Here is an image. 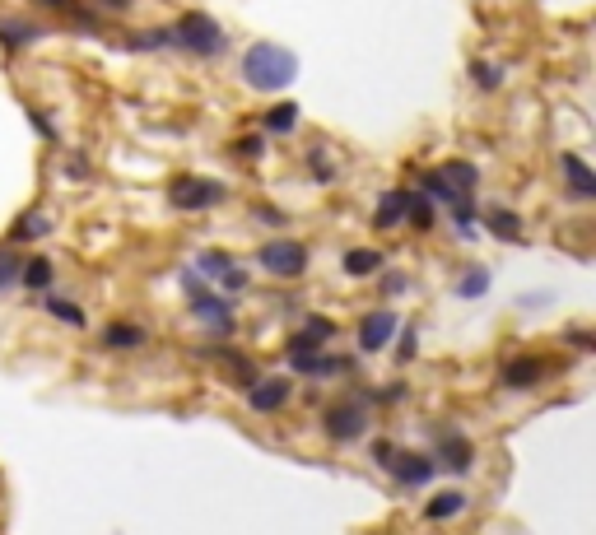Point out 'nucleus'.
Segmentation results:
<instances>
[{"label": "nucleus", "mask_w": 596, "mask_h": 535, "mask_svg": "<svg viewBox=\"0 0 596 535\" xmlns=\"http://www.w3.org/2000/svg\"><path fill=\"white\" fill-rule=\"evenodd\" d=\"M243 80L257 89V94H280L298 80V56L280 42H252L243 56Z\"/></svg>", "instance_id": "nucleus-1"}, {"label": "nucleus", "mask_w": 596, "mask_h": 535, "mask_svg": "<svg viewBox=\"0 0 596 535\" xmlns=\"http://www.w3.org/2000/svg\"><path fill=\"white\" fill-rule=\"evenodd\" d=\"M168 33H173L177 47H187V52H196V56H219L224 47H229L224 28H219L210 14H182Z\"/></svg>", "instance_id": "nucleus-2"}, {"label": "nucleus", "mask_w": 596, "mask_h": 535, "mask_svg": "<svg viewBox=\"0 0 596 535\" xmlns=\"http://www.w3.org/2000/svg\"><path fill=\"white\" fill-rule=\"evenodd\" d=\"M224 196H229V187H224V182H210V177H177L173 187H168V205H173V210H187V214L215 210Z\"/></svg>", "instance_id": "nucleus-3"}, {"label": "nucleus", "mask_w": 596, "mask_h": 535, "mask_svg": "<svg viewBox=\"0 0 596 535\" xmlns=\"http://www.w3.org/2000/svg\"><path fill=\"white\" fill-rule=\"evenodd\" d=\"M303 266H308V247L303 242H289V238H275L261 247V270H271V275H280V280H294V275H303Z\"/></svg>", "instance_id": "nucleus-4"}, {"label": "nucleus", "mask_w": 596, "mask_h": 535, "mask_svg": "<svg viewBox=\"0 0 596 535\" xmlns=\"http://www.w3.org/2000/svg\"><path fill=\"white\" fill-rule=\"evenodd\" d=\"M368 433V405L364 401H336L326 410V438L354 442Z\"/></svg>", "instance_id": "nucleus-5"}, {"label": "nucleus", "mask_w": 596, "mask_h": 535, "mask_svg": "<svg viewBox=\"0 0 596 535\" xmlns=\"http://www.w3.org/2000/svg\"><path fill=\"white\" fill-rule=\"evenodd\" d=\"M387 470H392L396 484H410V489H420V484H429L438 475L434 461L424 452H392V461H387Z\"/></svg>", "instance_id": "nucleus-6"}, {"label": "nucleus", "mask_w": 596, "mask_h": 535, "mask_svg": "<svg viewBox=\"0 0 596 535\" xmlns=\"http://www.w3.org/2000/svg\"><path fill=\"white\" fill-rule=\"evenodd\" d=\"M438 461H443L452 475H471L475 466V447L466 433H457V428H447L443 438H438Z\"/></svg>", "instance_id": "nucleus-7"}, {"label": "nucleus", "mask_w": 596, "mask_h": 535, "mask_svg": "<svg viewBox=\"0 0 596 535\" xmlns=\"http://www.w3.org/2000/svg\"><path fill=\"white\" fill-rule=\"evenodd\" d=\"M289 396H294V382H289V377H261V382H252V391H247V405H252L257 415H271Z\"/></svg>", "instance_id": "nucleus-8"}, {"label": "nucleus", "mask_w": 596, "mask_h": 535, "mask_svg": "<svg viewBox=\"0 0 596 535\" xmlns=\"http://www.w3.org/2000/svg\"><path fill=\"white\" fill-rule=\"evenodd\" d=\"M545 373H550V363H541V354H522V359L503 363V387H536V382H545Z\"/></svg>", "instance_id": "nucleus-9"}, {"label": "nucleus", "mask_w": 596, "mask_h": 535, "mask_svg": "<svg viewBox=\"0 0 596 535\" xmlns=\"http://www.w3.org/2000/svg\"><path fill=\"white\" fill-rule=\"evenodd\" d=\"M392 335H396V317H392V312H368V317L359 321V349H364V354H378Z\"/></svg>", "instance_id": "nucleus-10"}, {"label": "nucleus", "mask_w": 596, "mask_h": 535, "mask_svg": "<svg viewBox=\"0 0 596 535\" xmlns=\"http://www.w3.org/2000/svg\"><path fill=\"white\" fill-rule=\"evenodd\" d=\"M331 335H336V326H331L326 317H308V321H303V331L289 340V359H294V354H317Z\"/></svg>", "instance_id": "nucleus-11"}, {"label": "nucleus", "mask_w": 596, "mask_h": 535, "mask_svg": "<svg viewBox=\"0 0 596 535\" xmlns=\"http://www.w3.org/2000/svg\"><path fill=\"white\" fill-rule=\"evenodd\" d=\"M303 377H336V373H350L354 363L350 359H340V354H294L289 359Z\"/></svg>", "instance_id": "nucleus-12"}, {"label": "nucleus", "mask_w": 596, "mask_h": 535, "mask_svg": "<svg viewBox=\"0 0 596 535\" xmlns=\"http://www.w3.org/2000/svg\"><path fill=\"white\" fill-rule=\"evenodd\" d=\"M191 312H196L201 321H210V331H224V335L233 331V308L224 303V298H215V294H196V298H191Z\"/></svg>", "instance_id": "nucleus-13"}, {"label": "nucleus", "mask_w": 596, "mask_h": 535, "mask_svg": "<svg viewBox=\"0 0 596 535\" xmlns=\"http://www.w3.org/2000/svg\"><path fill=\"white\" fill-rule=\"evenodd\" d=\"M480 219H485V228L494 233V238H503V242L522 238V219H517L513 210H503V205H489V210H480Z\"/></svg>", "instance_id": "nucleus-14"}, {"label": "nucleus", "mask_w": 596, "mask_h": 535, "mask_svg": "<svg viewBox=\"0 0 596 535\" xmlns=\"http://www.w3.org/2000/svg\"><path fill=\"white\" fill-rule=\"evenodd\" d=\"M559 168H564V177H569V187L583 196V201H592L596 196V177H592V168H587L578 154H559Z\"/></svg>", "instance_id": "nucleus-15"}, {"label": "nucleus", "mask_w": 596, "mask_h": 535, "mask_svg": "<svg viewBox=\"0 0 596 535\" xmlns=\"http://www.w3.org/2000/svg\"><path fill=\"white\" fill-rule=\"evenodd\" d=\"M438 177H443L452 191H461V196H471L475 191V182H480V173H475V163H466V159H457V163H447V168H434Z\"/></svg>", "instance_id": "nucleus-16"}, {"label": "nucleus", "mask_w": 596, "mask_h": 535, "mask_svg": "<svg viewBox=\"0 0 596 535\" xmlns=\"http://www.w3.org/2000/svg\"><path fill=\"white\" fill-rule=\"evenodd\" d=\"M406 201H410V191H387L382 205H378V214H373V224H378V228L406 224Z\"/></svg>", "instance_id": "nucleus-17"}, {"label": "nucleus", "mask_w": 596, "mask_h": 535, "mask_svg": "<svg viewBox=\"0 0 596 535\" xmlns=\"http://www.w3.org/2000/svg\"><path fill=\"white\" fill-rule=\"evenodd\" d=\"M103 345H108V349H136V345H145V326H131V321H112L108 331H103Z\"/></svg>", "instance_id": "nucleus-18"}, {"label": "nucleus", "mask_w": 596, "mask_h": 535, "mask_svg": "<svg viewBox=\"0 0 596 535\" xmlns=\"http://www.w3.org/2000/svg\"><path fill=\"white\" fill-rule=\"evenodd\" d=\"M466 508V494H457V489H447V494H438L429 508H424V517L429 522H447V517H457V512Z\"/></svg>", "instance_id": "nucleus-19"}, {"label": "nucleus", "mask_w": 596, "mask_h": 535, "mask_svg": "<svg viewBox=\"0 0 596 535\" xmlns=\"http://www.w3.org/2000/svg\"><path fill=\"white\" fill-rule=\"evenodd\" d=\"M215 359H219V368H229L233 382H252V377H257V368H252L247 354H238V349H219Z\"/></svg>", "instance_id": "nucleus-20"}, {"label": "nucleus", "mask_w": 596, "mask_h": 535, "mask_svg": "<svg viewBox=\"0 0 596 535\" xmlns=\"http://www.w3.org/2000/svg\"><path fill=\"white\" fill-rule=\"evenodd\" d=\"M378 266H382V256L373 252V247H354V252H345V275H373Z\"/></svg>", "instance_id": "nucleus-21"}, {"label": "nucleus", "mask_w": 596, "mask_h": 535, "mask_svg": "<svg viewBox=\"0 0 596 535\" xmlns=\"http://www.w3.org/2000/svg\"><path fill=\"white\" fill-rule=\"evenodd\" d=\"M298 126V103H280L266 112V131L271 135H289Z\"/></svg>", "instance_id": "nucleus-22"}, {"label": "nucleus", "mask_w": 596, "mask_h": 535, "mask_svg": "<svg viewBox=\"0 0 596 535\" xmlns=\"http://www.w3.org/2000/svg\"><path fill=\"white\" fill-rule=\"evenodd\" d=\"M19 275H24V284L38 294V289H47V284H52V261H47V256H33V261H28Z\"/></svg>", "instance_id": "nucleus-23"}, {"label": "nucleus", "mask_w": 596, "mask_h": 535, "mask_svg": "<svg viewBox=\"0 0 596 535\" xmlns=\"http://www.w3.org/2000/svg\"><path fill=\"white\" fill-rule=\"evenodd\" d=\"M406 224L434 228V205H429V196H415V191H410V201H406Z\"/></svg>", "instance_id": "nucleus-24"}, {"label": "nucleus", "mask_w": 596, "mask_h": 535, "mask_svg": "<svg viewBox=\"0 0 596 535\" xmlns=\"http://www.w3.org/2000/svg\"><path fill=\"white\" fill-rule=\"evenodd\" d=\"M0 38L10 42V47H24V42L38 38V28L24 24V19H0Z\"/></svg>", "instance_id": "nucleus-25"}, {"label": "nucleus", "mask_w": 596, "mask_h": 535, "mask_svg": "<svg viewBox=\"0 0 596 535\" xmlns=\"http://www.w3.org/2000/svg\"><path fill=\"white\" fill-rule=\"evenodd\" d=\"M19 270H24L19 252H14V247H0V289H10V284L19 280Z\"/></svg>", "instance_id": "nucleus-26"}, {"label": "nucleus", "mask_w": 596, "mask_h": 535, "mask_svg": "<svg viewBox=\"0 0 596 535\" xmlns=\"http://www.w3.org/2000/svg\"><path fill=\"white\" fill-rule=\"evenodd\" d=\"M457 294H461V298H480V294H489V270H471V275L461 280Z\"/></svg>", "instance_id": "nucleus-27"}, {"label": "nucleus", "mask_w": 596, "mask_h": 535, "mask_svg": "<svg viewBox=\"0 0 596 535\" xmlns=\"http://www.w3.org/2000/svg\"><path fill=\"white\" fill-rule=\"evenodd\" d=\"M47 308H52V317L66 321V326H84V312L75 308V303H66V298H47Z\"/></svg>", "instance_id": "nucleus-28"}, {"label": "nucleus", "mask_w": 596, "mask_h": 535, "mask_svg": "<svg viewBox=\"0 0 596 535\" xmlns=\"http://www.w3.org/2000/svg\"><path fill=\"white\" fill-rule=\"evenodd\" d=\"M47 233V219L42 214H24L19 224H14V238H42Z\"/></svg>", "instance_id": "nucleus-29"}, {"label": "nucleus", "mask_w": 596, "mask_h": 535, "mask_svg": "<svg viewBox=\"0 0 596 535\" xmlns=\"http://www.w3.org/2000/svg\"><path fill=\"white\" fill-rule=\"evenodd\" d=\"M201 270H210V275H224V270H233V256L229 252H205L201 256Z\"/></svg>", "instance_id": "nucleus-30"}, {"label": "nucleus", "mask_w": 596, "mask_h": 535, "mask_svg": "<svg viewBox=\"0 0 596 535\" xmlns=\"http://www.w3.org/2000/svg\"><path fill=\"white\" fill-rule=\"evenodd\" d=\"M219 284H224L229 294H238V289H247V275H243L238 266H233V270H224V275H219Z\"/></svg>", "instance_id": "nucleus-31"}, {"label": "nucleus", "mask_w": 596, "mask_h": 535, "mask_svg": "<svg viewBox=\"0 0 596 535\" xmlns=\"http://www.w3.org/2000/svg\"><path fill=\"white\" fill-rule=\"evenodd\" d=\"M471 75H475V84H485V89H494V84H499V70H489V66H475Z\"/></svg>", "instance_id": "nucleus-32"}, {"label": "nucleus", "mask_w": 596, "mask_h": 535, "mask_svg": "<svg viewBox=\"0 0 596 535\" xmlns=\"http://www.w3.org/2000/svg\"><path fill=\"white\" fill-rule=\"evenodd\" d=\"M257 219H266V224H285V214L275 210V205H257Z\"/></svg>", "instance_id": "nucleus-33"}, {"label": "nucleus", "mask_w": 596, "mask_h": 535, "mask_svg": "<svg viewBox=\"0 0 596 535\" xmlns=\"http://www.w3.org/2000/svg\"><path fill=\"white\" fill-rule=\"evenodd\" d=\"M373 456H378L382 466H387V461H392V442H373Z\"/></svg>", "instance_id": "nucleus-34"}, {"label": "nucleus", "mask_w": 596, "mask_h": 535, "mask_svg": "<svg viewBox=\"0 0 596 535\" xmlns=\"http://www.w3.org/2000/svg\"><path fill=\"white\" fill-rule=\"evenodd\" d=\"M33 5H42V10H70L75 0H33Z\"/></svg>", "instance_id": "nucleus-35"}, {"label": "nucleus", "mask_w": 596, "mask_h": 535, "mask_svg": "<svg viewBox=\"0 0 596 535\" xmlns=\"http://www.w3.org/2000/svg\"><path fill=\"white\" fill-rule=\"evenodd\" d=\"M382 289H387V294H401V289H406V280H401V275H387V284H382Z\"/></svg>", "instance_id": "nucleus-36"}, {"label": "nucleus", "mask_w": 596, "mask_h": 535, "mask_svg": "<svg viewBox=\"0 0 596 535\" xmlns=\"http://www.w3.org/2000/svg\"><path fill=\"white\" fill-rule=\"evenodd\" d=\"M108 5H117V10H122V5H131V0H108Z\"/></svg>", "instance_id": "nucleus-37"}]
</instances>
